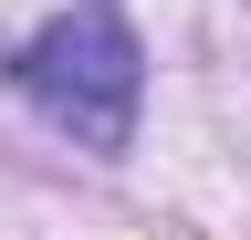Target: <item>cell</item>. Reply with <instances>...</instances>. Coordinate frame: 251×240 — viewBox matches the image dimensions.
Returning a JSON list of instances; mask_svg holds the SVG:
<instances>
[{"instance_id": "1", "label": "cell", "mask_w": 251, "mask_h": 240, "mask_svg": "<svg viewBox=\"0 0 251 240\" xmlns=\"http://www.w3.org/2000/svg\"><path fill=\"white\" fill-rule=\"evenodd\" d=\"M11 84L31 105L52 115L74 146H94V157H115L126 136H136V94H147V52H136V32L94 0V11H63V21H42V32L21 42V63H11Z\"/></svg>"}]
</instances>
